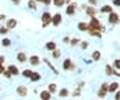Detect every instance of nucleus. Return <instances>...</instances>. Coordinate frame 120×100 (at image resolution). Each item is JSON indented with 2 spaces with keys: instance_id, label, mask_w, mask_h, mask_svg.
<instances>
[{
  "instance_id": "nucleus-38",
  "label": "nucleus",
  "mask_w": 120,
  "mask_h": 100,
  "mask_svg": "<svg viewBox=\"0 0 120 100\" xmlns=\"http://www.w3.org/2000/svg\"><path fill=\"white\" fill-rule=\"evenodd\" d=\"M113 4H115L116 7H120V0H113Z\"/></svg>"
},
{
  "instance_id": "nucleus-20",
  "label": "nucleus",
  "mask_w": 120,
  "mask_h": 100,
  "mask_svg": "<svg viewBox=\"0 0 120 100\" xmlns=\"http://www.w3.org/2000/svg\"><path fill=\"white\" fill-rule=\"evenodd\" d=\"M46 91H48V92L49 93H55V92H57V85L56 84H49L48 85V89H46Z\"/></svg>"
},
{
  "instance_id": "nucleus-1",
  "label": "nucleus",
  "mask_w": 120,
  "mask_h": 100,
  "mask_svg": "<svg viewBox=\"0 0 120 100\" xmlns=\"http://www.w3.org/2000/svg\"><path fill=\"white\" fill-rule=\"evenodd\" d=\"M89 29H91V30H97V32H105V28L101 25V22L98 21L96 16H94V18H90Z\"/></svg>"
},
{
  "instance_id": "nucleus-12",
  "label": "nucleus",
  "mask_w": 120,
  "mask_h": 100,
  "mask_svg": "<svg viewBox=\"0 0 120 100\" xmlns=\"http://www.w3.org/2000/svg\"><path fill=\"white\" fill-rule=\"evenodd\" d=\"M7 70L11 73V76H19V69H18L15 64H10L7 67Z\"/></svg>"
},
{
  "instance_id": "nucleus-7",
  "label": "nucleus",
  "mask_w": 120,
  "mask_h": 100,
  "mask_svg": "<svg viewBox=\"0 0 120 100\" xmlns=\"http://www.w3.org/2000/svg\"><path fill=\"white\" fill-rule=\"evenodd\" d=\"M109 23H112V25H116V23H119V21H120V18H119V14H116V12H111L109 14Z\"/></svg>"
},
{
  "instance_id": "nucleus-14",
  "label": "nucleus",
  "mask_w": 120,
  "mask_h": 100,
  "mask_svg": "<svg viewBox=\"0 0 120 100\" xmlns=\"http://www.w3.org/2000/svg\"><path fill=\"white\" fill-rule=\"evenodd\" d=\"M31 82H38L40 80H41V74L37 73V71H33V74H31V77L29 78Z\"/></svg>"
},
{
  "instance_id": "nucleus-8",
  "label": "nucleus",
  "mask_w": 120,
  "mask_h": 100,
  "mask_svg": "<svg viewBox=\"0 0 120 100\" xmlns=\"http://www.w3.org/2000/svg\"><path fill=\"white\" fill-rule=\"evenodd\" d=\"M74 63L71 62V59L70 58H67L66 60L63 62V70H74Z\"/></svg>"
},
{
  "instance_id": "nucleus-4",
  "label": "nucleus",
  "mask_w": 120,
  "mask_h": 100,
  "mask_svg": "<svg viewBox=\"0 0 120 100\" xmlns=\"http://www.w3.org/2000/svg\"><path fill=\"white\" fill-rule=\"evenodd\" d=\"M61 21H63V16H61V14H60V12H56V14L52 16V22H51V23H52L53 26H56V28H57L60 23H61Z\"/></svg>"
},
{
  "instance_id": "nucleus-34",
  "label": "nucleus",
  "mask_w": 120,
  "mask_h": 100,
  "mask_svg": "<svg viewBox=\"0 0 120 100\" xmlns=\"http://www.w3.org/2000/svg\"><path fill=\"white\" fill-rule=\"evenodd\" d=\"M7 33H8V29L6 28V26H1V28H0V34L4 36V34H7Z\"/></svg>"
},
{
  "instance_id": "nucleus-6",
  "label": "nucleus",
  "mask_w": 120,
  "mask_h": 100,
  "mask_svg": "<svg viewBox=\"0 0 120 100\" xmlns=\"http://www.w3.org/2000/svg\"><path fill=\"white\" fill-rule=\"evenodd\" d=\"M106 93H108V84H102L101 85V88H100V91H98V97L100 99H102V97H105L106 96Z\"/></svg>"
},
{
  "instance_id": "nucleus-18",
  "label": "nucleus",
  "mask_w": 120,
  "mask_h": 100,
  "mask_svg": "<svg viewBox=\"0 0 120 100\" xmlns=\"http://www.w3.org/2000/svg\"><path fill=\"white\" fill-rule=\"evenodd\" d=\"M78 29H79L81 32L89 30V23H86V22H79V23H78Z\"/></svg>"
},
{
  "instance_id": "nucleus-25",
  "label": "nucleus",
  "mask_w": 120,
  "mask_h": 100,
  "mask_svg": "<svg viewBox=\"0 0 120 100\" xmlns=\"http://www.w3.org/2000/svg\"><path fill=\"white\" fill-rule=\"evenodd\" d=\"M1 45L4 47V48H7V47H10V45H11V40H10V39H7V37H4V39L1 40Z\"/></svg>"
},
{
  "instance_id": "nucleus-22",
  "label": "nucleus",
  "mask_w": 120,
  "mask_h": 100,
  "mask_svg": "<svg viewBox=\"0 0 120 100\" xmlns=\"http://www.w3.org/2000/svg\"><path fill=\"white\" fill-rule=\"evenodd\" d=\"M68 95H70V91H68L67 88H63V89H60V92H59V96H60V97H67Z\"/></svg>"
},
{
  "instance_id": "nucleus-29",
  "label": "nucleus",
  "mask_w": 120,
  "mask_h": 100,
  "mask_svg": "<svg viewBox=\"0 0 120 100\" xmlns=\"http://www.w3.org/2000/svg\"><path fill=\"white\" fill-rule=\"evenodd\" d=\"M27 6H29V8H31V10H37V3H36L34 0H30L29 3H27Z\"/></svg>"
},
{
  "instance_id": "nucleus-37",
  "label": "nucleus",
  "mask_w": 120,
  "mask_h": 100,
  "mask_svg": "<svg viewBox=\"0 0 120 100\" xmlns=\"http://www.w3.org/2000/svg\"><path fill=\"white\" fill-rule=\"evenodd\" d=\"M115 100H120V91H116V95H115Z\"/></svg>"
},
{
  "instance_id": "nucleus-23",
  "label": "nucleus",
  "mask_w": 120,
  "mask_h": 100,
  "mask_svg": "<svg viewBox=\"0 0 120 100\" xmlns=\"http://www.w3.org/2000/svg\"><path fill=\"white\" fill-rule=\"evenodd\" d=\"M91 58H93V60H100V58H101V52L100 51H93V54H91Z\"/></svg>"
},
{
  "instance_id": "nucleus-32",
  "label": "nucleus",
  "mask_w": 120,
  "mask_h": 100,
  "mask_svg": "<svg viewBox=\"0 0 120 100\" xmlns=\"http://www.w3.org/2000/svg\"><path fill=\"white\" fill-rule=\"evenodd\" d=\"M79 43H81V41H79L78 39H72V40H70V45H71V47H75V45H78Z\"/></svg>"
},
{
  "instance_id": "nucleus-41",
  "label": "nucleus",
  "mask_w": 120,
  "mask_h": 100,
  "mask_svg": "<svg viewBox=\"0 0 120 100\" xmlns=\"http://www.w3.org/2000/svg\"><path fill=\"white\" fill-rule=\"evenodd\" d=\"M52 3V0H44V4H46V6H49Z\"/></svg>"
},
{
  "instance_id": "nucleus-9",
  "label": "nucleus",
  "mask_w": 120,
  "mask_h": 100,
  "mask_svg": "<svg viewBox=\"0 0 120 100\" xmlns=\"http://www.w3.org/2000/svg\"><path fill=\"white\" fill-rule=\"evenodd\" d=\"M75 8H76V3H71V4H68L67 8H66V14L67 15H75Z\"/></svg>"
},
{
  "instance_id": "nucleus-30",
  "label": "nucleus",
  "mask_w": 120,
  "mask_h": 100,
  "mask_svg": "<svg viewBox=\"0 0 120 100\" xmlns=\"http://www.w3.org/2000/svg\"><path fill=\"white\" fill-rule=\"evenodd\" d=\"M105 71H106V74H108V76H112V74H113V67H112V66H109V64H106Z\"/></svg>"
},
{
  "instance_id": "nucleus-13",
  "label": "nucleus",
  "mask_w": 120,
  "mask_h": 100,
  "mask_svg": "<svg viewBox=\"0 0 120 100\" xmlns=\"http://www.w3.org/2000/svg\"><path fill=\"white\" fill-rule=\"evenodd\" d=\"M16 59H18V62H21V63H25V62L27 60V55L25 54V52H18L16 54Z\"/></svg>"
},
{
  "instance_id": "nucleus-3",
  "label": "nucleus",
  "mask_w": 120,
  "mask_h": 100,
  "mask_svg": "<svg viewBox=\"0 0 120 100\" xmlns=\"http://www.w3.org/2000/svg\"><path fill=\"white\" fill-rule=\"evenodd\" d=\"M27 92H29V88H27V86H25V85L16 86V95H18V96L25 97V96H27Z\"/></svg>"
},
{
  "instance_id": "nucleus-35",
  "label": "nucleus",
  "mask_w": 120,
  "mask_h": 100,
  "mask_svg": "<svg viewBox=\"0 0 120 100\" xmlns=\"http://www.w3.org/2000/svg\"><path fill=\"white\" fill-rule=\"evenodd\" d=\"M3 74H4V77H6V78H11V77H12V76H11V73H10L7 69H6V71H4Z\"/></svg>"
},
{
  "instance_id": "nucleus-42",
  "label": "nucleus",
  "mask_w": 120,
  "mask_h": 100,
  "mask_svg": "<svg viewBox=\"0 0 120 100\" xmlns=\"http://www.w3.org/2000/svg\"><path fill=\"white\" fill-rule=\"evenodd\" d=\"M63 41H64L66 44H68V43H70V37H64V39H63Z\"/></svg>"
},
{
  "instance_id": "nucleus-27",
  "label": "nucleus",
  "mask_w": 120,
  "mask_h": 100,
  "mask_svg": "<svg viewBox=\"0 0 120 100\" xmlns=\"http://www.w3.org/2000/svg\"><path fill=\"white\" fill-rule=\"evenodd\" d=\"M52 3L56 6V7H61L66 4V0H52Z\"/></svg>"
},
{
  "instance_id": "nucleus-21",
  "label": "nucleus",
  "mask_w": 120,
  "mask_h": 100,
  "mask_svg": "<svg viewBox=\"0 0 120 100\" xmlns=\"http://www.w3.org/2000/svg\"><path fill=\"white\" fill-rule=\"evenodd\" d=\"M31 74H33V70H31V69H25L22 71V76L25 78H30V77H31Z\"/></svg>"
},
{
  "instance_id": "nucleus-16",
  "label": "nucleus",
  "mask_w": 120,
  "mask_h": 100,
  "mask_svg": "<svg viewBox=\"0 0 120 100\" xmlns=\"http://www.w3.org/2000/svg\"><path fill=\"white\" fill-rule=\"evenodd\" d=\"M45 48H46L48 51H51V52H52V51L56 49V43H55V41H48V43L45 44Z\"/></svg>"
},
{
  "instance_id": "nucleus-31",
  "label": "nucleus",
  "mask_w": 120,
  "mask_h": 100,
  "mask_svg": "<svg viewBox=\"0 0 120 100\" xmlns=\"http://www.w3.org/2000/svg\"><path fill=\"white\" fill-rule=\"evenodd\" d=\"M113 69L115 70H120V59H116L113 62Z\"/></svg>"
},
{
  "instance_id": "nucleus-2",
  "label": "nucleus",
  "mask_w": 120,
  "mask_h": 100,
  "mask_svg": "<svg viewBox=\"0 0 120 100\" xmlns=\"http://www.w3.org/2000/svg\"><path fill=\"white\" fill-rule=\"evenodd\" d=\"M41 21H42V28L49 26V23L52 22V15H51V12H48V11L42 12V15H41Z\"/></svg>"
},
{
  "instance_id": "nucleus-26",
  "label": "nucleus",
  "mask_w": 120,
  "mask_h": 100,
  "mask_svg": "<svg viewBox=\"0 0 120 100\" xmlns=\"http://www.w3.org/2000/svg\"><path fill=\"white\" fill-rule=\"evenodd\" d=\"M52 56H53V59H59L60 56H61V51L56 48L55 51H52Z\"/></svg>"
},
{
  "instance_id": "nucleus-19",
  "label": "nucleus",
  "mask_w": 120,
  "mask_h": 100,
  "mask_svg": "<svg viewBox=\"0 0 120 100\" xmlns=\"http://www.w3.org/2000/svg\"><path fill=\"white\" fill-rule=\"evenodd\" d=\"M89 34L90 36H93V37H97V39H101L102 37V34H101V32H97V30H91V29H89Z\"/></svg>"
},
{
  "instance_id": "nucleus-28",
  "label": "nucleus",
  "mask_w": 120,
  "mask_h": 100,
  "mask_svg": "<svg viewBox=\"0 0 120 100\" xmlns=\"http://www.w3.org/2000/svg\"><path fill=\"white\" fill-rule=\"evenodd\" d=\"M44 62L46 63V64H48V66H49V67H51V70H52V71L55 73V74H59V71H57V70H56L55 67H53V64H52V63H51L49 60H48V59H44Z\"/></svg>"
},
{
  "instance_id": "nucleus-15",
  "label": "nucleus",
  "mask_w": 120,
  "mask_h": 100,
  "mask_svg": "<svg viewBox=\"0 0 120 100\" xmlns=\"http://www.w3.org/2000/svg\"><path fill=\"white\" fill-rule=\"evenodd\" d=\"M51 96H52V93H49L48 91H42V92L40 93L41 100H51Z\"/></svg>"
},
{
  "instance_id": "nucleus-33",
  "label": "nucleus",
  "mask_w": 120,
  "mask_h": 100,
  "mask_svg": "<svg viewBox=\"0 0 120 100\" xmlns=\"http://www.w3.org/2000/svg\"><path fill=\"white\" fill-rule=\"evenodd\" d=\"M79 47H81L82 49H86V48L89 47V43H87V41H81V43H79Z\"/></svg>"
},
{
  "instance_id": "nucleus-39",
  "label": "nucleus",
  "mask_w": 120,
  "mask_h": 100,
  "mask_svg": "<svg viewBox=\"0 0 120 100\" xmlns=\"http://www.w3.org/2000/svg\"><path fill=\"white\" fill-rule=\"evenodd\" d=\"M4 60H6V58H4V56H1V55H0V66H1V64H3V63H4Z\"/></svg>"
},
{
  "instance_id": "nucleus-24",
  "label": "nucleus",
  "mask_w": 120,
  "mask_h": 100,
  "mask_svg": "<svg viewBox=\"0 0 120 100\" xmlns=\"http://www.w3.org/2000/svg\"><path fill=\"white\" fill-rule=\"evenodd\" d=\"M101 12L111 14V12H112V6H102V7H101Z\"/></svg>"
},
{
  "instance_id": "nucleus-5",
  "label": "nucleus",
  "mask_w": 120,
  "mask_h": 100,
  "mask_svg": "<svg viewBox=\"0 0 120 100\" xmlns=\"http://www.w3.org/2000/svg\"><path fill=\"white\" fill-rule=\"evenodd\" d=\"M16 25H18V21H16L15 18H10V19L6 21V28H7L8 30H10V29H15Z\"/></svg>"
},
{
  "instance_id": "nucleus-17",
  "label": "nucleus",
  "mask_w": 120,
  "mask_h": 100,
  "mask_svg": "<svg viewBox=\"0 0 120 100\" xmlns=\"http://www.w3.org/2000/svg\"><path fill=\"white\" fill-rule=\"evenodd\" d=\"M119 89V82H112L111 85H108V92H115V91H117Z\"/></svg>"
},
{
  "instance_id": "nucleus-11",
  "label": "nucleus",
  "mask_w": 120,
  "mask_h": 100,
  "mask_svg": "<svg viewBox=\"0 0 120 100\" xmlns=\"http://www.w3.org/2000/svg\"><path fill=\"white\" fill-rule=\"evenodd\" d=\"M85 10H86V15H89L90 18H94V16L97 15V10L94 7H91V6L90 7H86Z\"/></svg>"
},
{
  "instance_id": "nucleus-10",
  "label": "nucleus",
  "mask_w": 120,
  "mask_h": 100,
  "mask_svg": "<svg viewBox=\"0 0 120 100\" xmlns=\"http://www.w3.org/2000/svg\"><path fill=\"white\" fill-rule=\"evenodd\" d=\"M29 62L31 66H38L40 63H41V59H40V56L38 55H31L29 58Z\"/></svg>"
},
{
  "instance_id": "nucleus-43",
  "label": "nucleus",
  "mask_w": 120,
  "mask_h": 100,
  "mask_svg": "<svg viewBox=\"0 0 120 100\" xmlns=\"http://www.w3.org/2000/svg\"><path fill=\"white\" fill-rule=\"evenodd\" d=\"M12 3H14V4H19V3H21V0H12Z\"/></svg>"
},
{
  "instance_id": "nucleus-36",
  "label": "nucleus",
  "mask_w": 120,
  "mask_h": 100,
  "mask_svg": "<svg viewBox=\"0 0 120 100\" xmlns=\"http://www.w3.org/2000/svg\"><path fill=\"white\" fill-rule=\"evenodd\" d=\"M87 1H89V4L91 6V7H94V6L97 4V0H87Z\"/></svg>"
},
{
  "instance_id": "nucleus-40",
  "label": "nucleus",
  "mask_w": 120,
  "mask_h": 100,
  "mask_svg": "<svg viewBox=\"0 0 120 100\" xmlns=\"http://www.w3.org/2000/svg\"><path fill=\"white\" fill-rule=\"evenodd\" d=\"M4 71H6V67H4V66L1 64V66H0V74H3Z\"/></svg>"
}]
</instances>
